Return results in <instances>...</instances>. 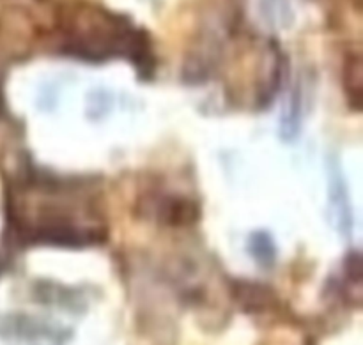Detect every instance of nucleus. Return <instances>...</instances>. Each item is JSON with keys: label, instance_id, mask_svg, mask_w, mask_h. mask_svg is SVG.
Segmentation results:
<instances>
[{"label": "nucleus", "instance_id": "obj_1", "mask_svg": "<svg viewBox=\"0 0 363 345\" xmlns=\"http://www.w3.org/2000/svg\"><path fill=\"white\" fill-rule=\"evenodd\" d=\"M330 211L333 216V225H337L342 236H350L353 227V216H351L350 195H347L346 181L339 165H330Z\"/></svg>", "mask_w": 363, "mask_h": 345}, {"label": "nucleus", "instance_id": "obj_2", "mask_svg": "<svg viewBox=\"0 0 363 345\" xmlns=\"http://www.w3.org/2000/svg\"><path fill=\"white\" fill-rule=\"evenodd\" d=\"M248 250L261 266H272L275 262L277 250L273 239L266 232H254L248 239Z\"/></svg>", "mask_w": 363, "mask_h": 345}, {"label": "nucleus", "instance_id": "obj_3", "mask_svg": "<svg viewBox=\"0 0 363 345\" xmlns=\"http://www.w3.org/2000/svg\"><path fill=\"white\" fill-rule=\"evenodd\" d=\"M301 94L300 91H294L289 98V105H287L286 112L282 115V128H280V133L282 138L291 140L298 135L300 131V119H301Z\"/></svg>", "mask_w": 363, "mask_h": 345}]
</instances>
